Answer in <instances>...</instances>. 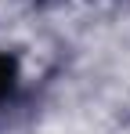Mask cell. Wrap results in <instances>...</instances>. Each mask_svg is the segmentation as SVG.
Listing matches in <instances>:
<instances>
[{"label":"cell","instance_id":"6da1fadb","mask_svg":"<svg viewBox=\"0 0 130 134\" xmlns=\"http://www.w3.org/2000/svg\"><path fill=\"white\" fill-rule=\"evenodd\" d=\"M11 87H15V62L7 54H0V102L11 94Z\"/></svg>","mask_w":130,"mask_h":134}]
</instances>
